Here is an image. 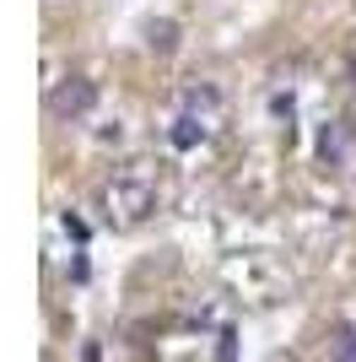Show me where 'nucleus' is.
I'll return each instance as SVG.
<instances>
[{
    "mask_svg": "<svg viewBox=\"0 0 356 362\" xmlns=\"http://www.w3.org/2000/svg\"><path fill=\"white\" fill-rule=\"evenodd\" d=\"M92 108H97V81H87V76L54 81V92H49V114L54 119H87Z\"/></svg>",
    "mask_w": 356,
    "mask_h": 362,
    "instance_id": "nucleus-1",
    "label": "nucleus"
},
{
    "mask_svg": "<svg viewBox=\"0 0 356 362\" xmlns=\"http://www.w3.org/2000/svg\"><path fill=\"white\" fill-rule=\"evenodd\" d=\"M108 206H119V222H141V216L157 206V195H151L146 184H114V189H108Z\"/></svg>",
    "mask_w": 356,
    "mask_h": 362,
    "instance_id": "nucleus-2",
    "label": "nucleus"
},
{
    "mask_svg": "<svg viewBox=\"0 0 356 362\" xmlns=\"http://www.w3.org/2000/svg\"><path fill=\"white\" fill-rule=\"evenodd\" d=\"M345 151H351V124H345V119H329L324 130H319V157H324L329 168H340Z\"/></svg>",
    "mask_w": 356,
    "mask_h": 362,
    "instance_id": "nucleus-3",
    "label": "nucleus"
},
{
    "mask_svg": "<svg viewBox=\"0 0 356 362\" xmlns=\"http://www.w3.org/2000/svg\"><path fill=\"white\" fill-rule=\"evenodd\" d=\"M167 141H173V151H194L200 141H206V119H194V114H178L173 130H167Z\"/></svg>",
    "mask_w": 356,
    "mask_h": 362,
    "instance_id": "nucleus-4",
    "label": "nucleus"
},
{
    "mask_svg": "<svg viewBox=\"0 0 356 362\" xmlns=\"http://www.w3.org/2000/svg\"><path fill=\"white\" fill-rule=\"evenodd\" d=\"M324 357L329 362H356V330H351V325H335V330H329Z\"/></svg>",
    "mask_w": 356,
    "mask_h": 362,
    "instance_id": "nucleus-5",
    "label": "nucleus"
},
{
    "mask_svg": "<svg viewBox=\"0 0 356 362\" xmlns=\"http://www.w3.org/2000/svg\"><path fill=\"white\" fill-rule=\"evenodd\" d=\"M146 44H151V54H173L178 49V22H146Z\"/></svg>",
    "mask_w": 356,
    "mask_h": 362,
    "instance_id": "nucleus-6",
    "label": "nucleus"
},
{
    "mask_svg": "<svg viewBox=\"0 0 356 362\" xmlns=\"http://www.w3.org/2000/svg\"><path fill=\"white\" fill-rule=\"evenodd\" d=\"M351 87H356V54H351Z\"/></svg>",
    "mask_w": 356,
    "mask_h": 362,
    "instance_id": "nucleus-7",
    "label": "nucleus"
}]
</instances>
